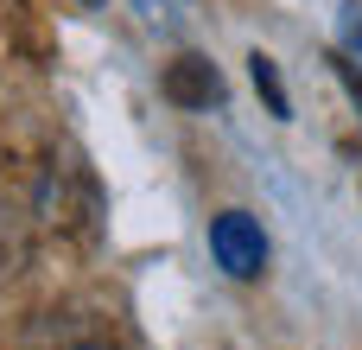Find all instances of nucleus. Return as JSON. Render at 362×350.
<instances>
[{"instance_id":"nucleus-2","label":"nucleus","mask_w":362,"mask_h":350,"mask_svg":"<svg viewBox=\"0 0 362 350\" xmlns=\"http://www.w3.org/2000/svg\"><path fill=\"white\" fill-rule=\"evenodd\" d=\"M165 102H178V108H210V102H223L216 64H210V57H178V64L165 70Z\"/></svg>"},{"instance_id":"nucleus-6","label":"nucleus","mask_w":362,"mask_h":350,"mask_svg":"<svg viewBox=\"0 0 362 350\" xmlns=\"http://www.w3.org/2000/svg\"><path fill=\"white\" fill-rule=\"evenodd\" d=\"M89 6H95V0H89Z\"/></svg>"},{"instance_id":"nucleus-3","label":"nucleus","mask_w":362,"mask_h":350,"mask_svg":"<svg viewBox=\"0 0 362 350\" xmlns=\"http://www.w3.org/2000/svg\"><path fill=\"white\" fill-rule=\"evenodd\" d=\"M248 77H255V89L267 96V108H274V115L286 121V115H293V102H286V83H280V64L255 51V57H248Z\"/></svg>"},{"instance_id":"nucleus-4","label":"nucleus","mask_w":362,"mask_h":350,"mask_svg":"<svg viewBox=\"0 0 362 350\" xmlns=\"http://www.w3.org/2000/svg\"><path fill=\"white\" fill-rule=\"evenodd\" d=\"M337 32H344V57L362 70V6H344V19H337Z\"/></svg>"},{"instance_id":"nucleus-5","label":"nucleus","mask_w":362,"mask_h":350,"mask_svg":"<svg viewBox=\"0 0 362 350\" xmlns=\"http://www.w3.org/2000/svg\"><path fill=\"white\" fill-rule=\"evenodd\" d=\"M331 64H337V77H344V89L356 96V108H362V70L350 64V57H331Z\"/></svg>"},{"instance_id":"nucleus-1","label":"nucleus","mask_w":362,"mask_h":350,"mask_svg":"<svg viewBox=\"0 0 362 350\" xmlns=\"http://www.w3.org/2000/svg\"><path fill=\"white\" fill-rule=\"evenodd\" d=\"M210 255H216V268L229 281H255L267 268V236H261V223L248 210H223L210 223Z\"/></svg>"}]
</instances>
